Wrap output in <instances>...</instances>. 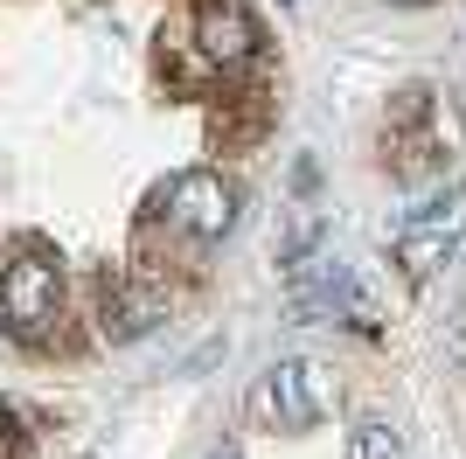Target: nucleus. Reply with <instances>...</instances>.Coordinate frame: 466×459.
<instances>
[{
	"label": "nucleus",
	"instance_id": "nucleus-1",
	"mask_svg": "<svg viewBox=\"0 0 466 459\" xmlns=\"http://www.w3.org/2000/svg\"><path fill=\"white\" fill-rule=\"evenodd\" d=\"M230 216H237V195L223 189V174H216V168L167 174V181L147 195V223H167V230H181V237H195V244L223 237Z\"/></svg>",
	"mask_w": 466,
	"mask_h": 459
},
{
	"label": "nucleus",
	"instance_id": "nucleus-3",
	"mask_svg": "<svg viewBox=\"0 0 466 459\" xmlns=\"http://www.w3.org/2000/svg\"><path fill=\"white\" fill-rule=\"evenodd\" d=\"M56 306H63V271L49 265V258H15V265H0V321H7V334L42 342L49 321H56Z\"/></svg>",
	"mask_w": 466,
	"mask_h": 459
},
{
	"label": "nucleus",
	"instance_id": "nucleus-4",
	"mask_svg": "<svg viewBox=\"0 0 466 459\" xmlns=\"http://www.w3.org/2000/svg\"><path fill=\"white\" fill-rule=\"evenodd\" d=\"M188 49H202V56L216 63V70H244V63L258 56V21L244 0H202L188 21Z\"/></svg>",
	"mask_w": 466,
	"mask_h": 459
},
{
	"label": "nucleus",
	"instance_id": "nucleus-7",
	"mask_svg": "<svg viewBox=\"0 0 466 459\" xmlns=\"http://www.w3.org/2000/svg\"><path fill=\"white\" fill-rule=\"evenodd\" d=\"M320 237H328V216L320 209H292V223H286V237H279V265H307V250L320 244Z\"/></svg>",
	"mask_w": 466,
	"mask_h": 459
},
{
	"label": "nucleus",
	"instance_id": "nucleus-2",
	"mask_svg": "<svg viewBox=\"0 0 466 459\" xmlns=\"http://www.w3.org/2000/svg\"><path fill=\"white\" fill-rule=\"evenodd\" d=\"M460 244H466V189H452V195H431L425 209L397 230V265H404L410 286H425Z\"/></svg>",
	"mask_w": 466,
	"mask_h": 459
},
{
	"label": "nucleus",
	"instance_id": "nucleus-6",
	"mask_svg": "<svg viewBox=\"0 0 466 459\" xmlns=\"http://www.w3.org/2000/svg\"><path fill=\"white\" fill-rule=\"evenodd\" d=\"M154 321H160V300H154V292L112 286L105 300H97V334H105V342H139Z\"/></svg>",
	"mask_w": 466,
	"mask_h": 459
},
{
	"label": "nucleus",
	"instance_id": "nucleus-9",
	"mask_svg": "<svg viewBox=\"0 0 466 459\" xmlns=\"http://www.w3.org/2000/svg\"><path fill=\"white\" fill-rule=\"evenodd\" d=\"M15 445H21V432H15V411L0 403V453H15Z\"/></svg>",
	"mask_w": 466,
	"mask_h": 459
},
{
	"label": "nucleus",
	"instance_id": "nucleus-10",
	"mask_svg": "<svg viewBox=\"0 0 466 459\" xmlns=\"http://www.w3.org/2000/svg\"><path fill=\"white\" fill-rule=\"evenodd\" d=\"M209 459H244V453H237L230 439H223V445H209Z\"/></svg>",
	"mask_w": 466,
	"mask_h": 459
},
{
	"label": "nucleus",
	"instance_id": "nucleus-8",
	"mask_svg": "<svg viewBox=\"0 0 466 459\" xmlns=\"http://www.w3.org/2000/svg\"><path fill=\"white\" fill-rule=\"evenodd\" d=\"M355 459H410L404 453V432H397L390 418H370L362 432H355Z\"/></svg>",
	"mask_w": 466,
	"mask_h": 459
},
{
	"label": "nucleus",
	"instance_id": "nucleus-5",
	"mask_svg": "<svg viewBox=\"0 0 466 459\" xmlns=\"http://www.w3.org/2000/svg\"><path fill=\"white\" fill-rule=\"evenodd\" d=\"M258 403H265L279 424L307 432V424H320V411L334 403V382H328V369H313V362H279Z\"/></svg>",
	"mask_w": 466,
	"mask_h": 459
}]
</instances>
